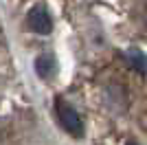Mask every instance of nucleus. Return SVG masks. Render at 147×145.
Instances as JSON below:
<instances>
[{
	"mask_svg": "<svg viewBox=\"0 0 147 145\" xmlns=\"http://www.w3.org/2000/svg\"><path fill=\"white\" fill-rule=\"evenodd\" d=\"M123 57L127 60L129 68H134L136 72L145 75V55H143V51H138V48H129V51L123 53Z\"/></svg>",
	"mask_w": 147,
	"mask_h": 145,
	"instance_id": "4",
	"label": "nucleus"
},
{
	"mask_svg": "<svg viewBox=\"0 0 147 145\" xmlns=\"http://www.w3.org/2000/svg\"><path fill=\"white\" fill-rule=\"evenodd\" d=\"M26 24H29V29L37 35H49L51 31H53V18H51L49 9L44 5H35L31 7L29 16H26Z\"/></svg>",
	"mask_w": 147,
	"mask_h": 145,
	"instance_id": "2",
	"label": "nucleus"
},
{
	"mask_svg": "<svg viewBox=\"0 0 147 145\" xmlns=\"http://www.w3.org/2000/svg\"><path fill=\"white\" fill-rule=\"evenodd\" d=\"M127 145H138V143H127Z\"/></svg>",
	"mask_w": 147,
	"mask_h": 145,
	"instance_id": "5",
	"label": "nucleus"
},
{
	"mask_svg": "<svg viewBox=\"0 0 147 145\" xmlns=\"http://www.w3.org/2000/svg\"><path fill=\"white\" fill-rule=\"evenodd\" d=\"M55 112H57V119H59L61 127H64L70 136H84V121H81V115H79L77 108H73V106L68 101H64V99H57Z\"/></svg>",
	"mask_w": 147,
	"mask_h": 145,
	"instance_id": "1",
	"label": "nucleus"
},
{
	"mask_svg": "<svg viewBox=\"0 0 147 145\" xmlns=\"http://www.w3.org/2000/svg\"><path fill=\"white\" fill-rule=\"evenodd\" d=\"M35 72H37V77H42V79H51L57 72L55 57L53 55H40L35 60Z\"/></svg>",
	"mask_w": 147,
	"mask_h": 145,
	"instance_id": "3",
	"label": "nucleus"
}]
</instances>
